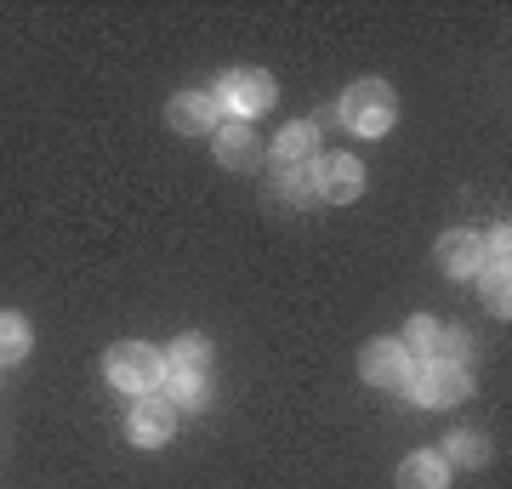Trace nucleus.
Here are the masks:
<instances>
[{"label": "nucleus", "mask_w": 512, "mask_h": 489, "mask_svg": "<svg viewBox=\"0 0 512 489\" xmlns=\"http://www.w3.org/2000/svg\"><path fill=\"white\" fill-rule=\"evenodd\" d=\"M393 114H399V97H393L387 80H353L342 91V126L359 131V137H387Z\"/></svg>", "instance_id": "nucleus-1"}, {"label": "nucleus", "mask_w": 512, "mask_h": 489, "mask_svg": "<svg viewBox=\"0 0 512 489\" xmlns=\"http://www.w3.org/2000/svg\"><path fill=\"white\" fill-rule=\"evenodd\" d=\"M103 364H109V381L120 393H131V399H143V393H154L165 381V353L148 342H114Z\"/></svg>", "instance_id": "nucleus-2"}, {"label": "nucleus", "mask_w": 512, "mask_h": 489, "mask_svg": "<svg viewBox=\"0 0 512 489\" xmlns=\"http://www.w3.org/2000/svg\"><path fill=\"white\" fill-rule=\"evenodd\" d=\"M404 387H410V393H416V404H427V410L461 404L467 393H473L467 370H461V364H444V359H421L416 370H410V381H404Z\"/></svg>", "instance_id": "nucleus-3"}, {"label": "nucleus", "mask_w": 512, "mask_h": 489, "mask_svg": "<svg viewBox=\"0 0 512 489\" xmlns=\"http://www.w3.org/2000/svg\"><path fill=\"white\" fill-rule=\"evenodd\" d=\"M274 74L268 69H234L228 80H222V91H217V109H228L234 120H251V114H262V109H274Z\"/></svg>", "instance_id": "nucleus-4"}, {"label": "nucleus", "mask_w": 512, "mask_h": 489, "mask_svg": "<svg viewBox=\"0 0 512 489\" xmlns=\"http://www.w3.org/2000/svg\"><path fill=\"white\" fill-rule=\"evenodd\" d=\"M126 433H131L137 450H160L165 438L177 433V404H171V399H148V393H143V399L131 404Z\"/></svg>", "instance_id": "nucleus-5"}, {"label": "nucleus", "mask_w": 512, "mask_h": 489, "mask_svg": "<svg viewBox=\"0 0 512 489\" xmlns=\"http://www.w3.org/2000/svg\"><path fill=\"white\" fill-rule=\"evenodd\" d=\"M365 194V165L353 160V154H330V160H319V200L330 205H348Z\"/></svg>", "instance_id": "nucleus-6"}, {"label": "nucleus", "mask_w": 512, "mask_h": 489, "mask_svg": "<svg viewBox=\"0 0 512 489\" xmlns=\"http://www.w3.org/2000/svg\"><path fill=\"white\" fill-rule=\"evenodd\" d=\"M165 120H171V131H183V137H200V131L222 126V109H217L211 91H183V97H171Z\"/></svg>", "instance_id": "nucleus-7"}, {"label": "nucleus", "mask_w": 512, "mask_h": 489, "mask_svg": "<svg viewBox=\"0 0 512 489\" xmlns=\"http://www.w3.org/2000/svg\"><path fill=\"white\" fill-rule=\"evenodd\" d=\"M410 353H404V342H370L365 347V381L370 387H404L410 381Z\"/></svg>", "instance_id": "nucleus-8"}, {"label": "nucleus", "mask_w": 512, "mask_h": 489, "mask_svg": "<svg viewBox=\"0 0 512 489\" xmlns=\"http://www.w3.org/2000/svg\"><path fill=\"white\" fill-rule=\"evenodd\" d=\"M484 262H490V256H484V239L467 234V228H456V234H444V239H439V268H444V273H456V279H473Z\"/></svg>", "instance_id": "nucleus-9"}, {"label": "nucleus", "mask_w": 512, "mask_h": 489, "mask_svg": "<svg viewBox=\"0 0 512 489\" xmlns=\"http://www.w3.org/2000/svg\"><path fill=\"white\" fill-rule=\"evenodd\" d=\"M399 489H450V461L433 455V450L410 455V461L399 467Z\"/></svg>", "instance_id": "nucleus-10"}, {"label": "nucleus", "mask_w": 512, "mask_h": 489, "mask_svg": "<svg viewBox=\"0 0 512 489\" xmlns=\"http://www.w3.org/2000/svg\"><path fill=\"white\" fill-rule=\"evenodd\" d=\"M274 160L279 165H313L319 160V126H285L279 131V143H274Z\"/></svg>", "instance_id": "nucleus-11"}, {"label": "nucleus", "mask_w": 512, "mask_h": 489, "mask_svg": "<svg viewBox=\"0 0 512 489\" xmlns=\"http://www.w3.org/2000/svg\"><path fill=\"white\" fill-rule=\"evenodd\" d=\"M256 137H251V126H217V160L228 165V171H251L256 165Z\"/></svg>", "instance_id": "nucleus-12"}, {"label": "nucleus", "mask_w": 512, "mask_h": 489, "mask_svg": "<svg viewBox=\"0 0 512 489\" xmlns=\"http://www.w3.org/2000/svg\"><path fill=\"white\" fill-rule=\"evenodd\" d=\"M29 359V319L0 313V364H23Z\"/></svg>", "instance_id": "nucleus-13"}, {"label": "nucleus", "mask_w": 512, "mask_h": 489, "mask_svg": "<svg viewBox=\"0 0 512 489\" xmlns=\"http://www.w3.org/2000/svg\"><path fill=\"white\" fill-rule=\"evenodd\" d=\"M478 285H484V308H490V313H507V302H512L507 262H484V268H478Z\"/></svg>", "instance_id": "nucleus-14"}, {"label": "nucleus", "mask_w": 512, "mask_h": 489, "mask_svg": "<svg viewBox=\"0 0 512 489\" xmlns=\"http://www.w3.org/2000/svg\"><path fill=\"white\" fill-rule=\"evenodd\" d=\"M205 359H211L205 336H177V342L165 347V370H205Z\"/></svg>", "instance_id": "nucleus-15"}, {"label": "nucleus", "mask_w": 512, "mask_h": 489, "mask_svg": "<svg viewBox=\"0 0 512 489\" xmlns=\"http://www.w3.org/2000/svg\"><path fill=\"white\" fill-rule=\"evenodd\" d=\"M279 194L285 200H319V160L313 165H285V177H279Z\"/></svg>", "instance_id": "nucleus-16"}, {"label": "nucleus", "mask_w": 512, "mask_h": 489, "mask_svg": "<svg viewBox=\"0 0 512 489\" xmlns=\"http://www.w3.org/2000/svg\"><path fill=\"white\" fill-rule=\"evenodd\" d=\"M444 461H456V467H484V461H490V444L478 433H450L444 438Z\"/></svg>", "instance_id": "nucleus-17"}, {"label": "nucleus", "mask_w": 512, "mask_h": 489, "mask_svg": "<svg viewBox=\"0 0 512 489\" xmlns=\"http://www.w3.org/2000/svg\"><path fill=\"white\" fill-rule=\"evenodd\" d=\"M165 387H171V399H183L188 410H200L205 404V370H165Z\"/></svg>", "instance_id": "nucleus-18"}, {"label": "nucleus", "mask_w": 512, "mask_h": 489, "mask_svg": "<svg viewBox=\"0 0 512 489\" xmlns=\"http://www.w3.org/2000/svg\"><path fill=\"white\" fill-rule=\"evenodd\" d=\"M433 342H439V325H433V319H410V330H404V353L433 359Z\"/></svg>", "instance_id": "nucleus-19"}, {"label": "nucleus", "mask_w": 512, "mask_h": 489, "mask_svg": "<svg viewBox=\"0 0 512 489\" xmlns=\"http://www.w3.org/2000/svg\"><path fill=\"white\" fill-rule=\"evenodd\" d=\"M461 347H467V330H439V342H433V359L456 364V359H461Z\"/></svg>", "instance_id": "nucleus-20"}]
</instances>
